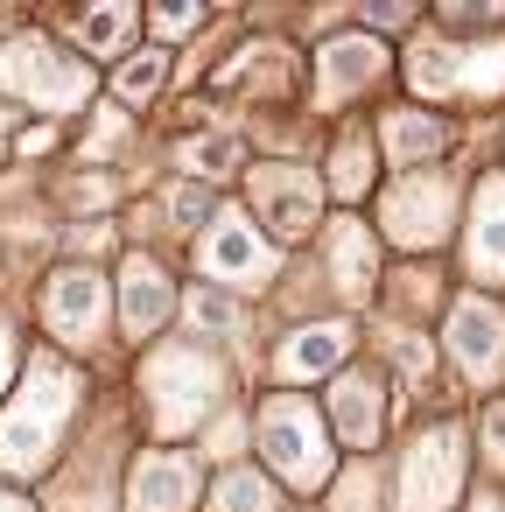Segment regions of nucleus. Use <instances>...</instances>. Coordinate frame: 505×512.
Instances as JSON below:
<instances>
[{
    "label": "nucleus",
    "instance_id": "nucleus-19",
    "mask_svg": "<svg viewBox=\"0 0 505 512\" xmlns=\"http://www.w3.org/2000/svg\"><path fill=\"white\" fill-rule=\"evenodd\" d=\"M470 274L491 281L505 274V176H491L477 190V218H470Z\"/></svg>",
    "mask_w": 505,
    "mask_h": 512
},
{
    "label": "nucleus",
    "instance_id": "nucleus-2",
    "mask_svg": "<svg viewBox=\"0 0 505 512\" xmlns=\"http://www.w3.org/2000/svg\"><path fill=\"white\" fill-rule=\"evenodd\" d=\"M99 92V71L64 50L50 29H22L15 43H0V106H36L50 120L85 113V99Z\"/></svg>",
    "mask_w": 505,
    "mask_h": 512
},
{
    "label": "nucleus",
    "instance_id": "nucleus-1",
    "mask_svg": "<svg viewBox=\"0 0 505 512\" xmlns=\"http://www.w3.org/2000/svg\"><path fill=\"white\" fill-rule=\"evenodd\" d=\"M85 372L64 351H29L15 393L0 400V484H36L64 463V435L78 421Z\"/></svg>",
    "mask_w": 505,
    "mask_h": 512
},
{
    "label": "nucleus",
    "instance_id": "nucleus-31",
    "mask_svg": "<svg viewBox=\"0 0 505 512\" xmlns=\"http://www.w3.org/2000/svg\"><path fill=\"white\" fill-rule=\"evenodd\" d=\"M0 512H43L29 491H15V484H0Z\"/></svg>",
    "mask_w": 505,
    "mask_h": 512
},
{
    "label": "nucleus",
    "instance_id": "nucleus-18",
    "mask_svg": "<svg viewBox=\"0 0 505 512\" xmlns=\"http://www.w3.org/2000/svg\"><path fill=\"white\" fill-rule=\"evenodd\" d=\"M442 141H449V134H442V120H428V113H414V106H393V113L379 120V148L400 162V176H407V169H421L428 155H442Z\"/></svg>",
    "mask_w": 505,
    "mask_h": 512
},
{
    "label": "nucleus",
    "instance_id": "nucleus-16",
    "mask_svg": "<svg viewBox=\"0 0 505 512\" xmlns=\"http://www.w3.org/2000/svg\"><path fill=\"white\" fill-rule=\"evenodd\" d=\"M71 43H78V57H134L127 43H134V29H141V15L134 8H120V0H113V8H85V15H64L57 22Z\"/></svg>",
    "mask_w": 505,
    "mask_h": 512
},
{
    "label": "nucleus",
    "instance_id": "nucleus-14",
    "mask_svg": "<svg viewBox=\"0 0 505 512\" xmlns=\"http://www.w3.org/2000/svg\"><path fill=\"white\" fill-rule=\"evenodd\" d=\"M344 358H351V323H302V330L281 337V351H274V379H281V386H302V379L337 372Z\"/></svg>",
    "mask_w": 505,
    "mask_h": 512
},
{
    "label": "nucleus",
    "instance_id": "nucleus-10",
    "mask_svg": "<svg viewBox=\"0 0 505 512\" xmlns=\"http://www.w3.org/2000/svg\"><path fill=\"white\" fill-rule=\"evenodd\" d=\"M113 288H120V330H127V344L162 337V323L183 309V302H176V281L162 274V260H155V253H127Z\"/></svg>",
    "mask_w": 505,
    "mask_h": 512
},
{
    "label": "nucleus",
    "instance_id": "nucleus-23",
    "mask_svg": "<svg viewBox=\"0 0 505 512\" xmlns=\"http://www.w3.org/2000/svg\"><path fill=\"white\" fill-rule=\"evenodd\" d=\"M176 162H183L197 183H225L246 155H239V141H232V134H197V141H183V148H176Z\"/></svg>",
    "mask_w": 505,
    "mask_h": 512
},
{
    "label": "nucleus",
    "instance_id": "nucleus-7",
    "mask_svg": "<svg viewBox=\"0 0 505 512\" xmlns=\"http://www.w3.org/2000/svg\"><path fill=\"white\" fill-rule=\"evenodd\" d=\"M463 491V435L456 428H428L400 449V477H393V512H449Z\"/></svg>",
    "mask_w": 505,
    "mask_h": 512
},
{
    "label": "nucleus",
    "instance_id": "nucleus-12",
    "mask_svg": "<svg viewBox=\"0 0 505 512\" xmlns=\"http://www.w3.org/2000/svg\"><path fill=\"white\" fill-rule=\"evenodd\" d=\"M379 78H386V50L372 36H337L316 50V106H344Z\"/></svg>",
    "mask_w": 505,
    "mask_h": 512
},
{
    "label": "nucleus",
    "instance_id": "nucleus-4",
    "mask_svg": "<svg viewBox=\"0 0 505 512\" xmlns=\"http://www.w3.org/2000/svg\"><path fill=\"white\" fill-rule=\"evenodd\" d=\"M253 449L267 456V470H274L288 491L330 484V463H337L330 428H323V414H316L302 393H274V400L253 414Z\"/></svg>",
    "mask_w": 505,
    "mask_h": 512
},
{
    "label": "nucleus",
    "instance_id": "nucleus-6",
    "mask_svg": "<svg viewBox=\"0 0 505 512\" xmlns=\"http://www.w3.org/2000/svg\"><path fill=\"white\" fill-rule=\"evenodd\" d=\"M197 267H204V288H239V295H253V288H267L274 281V267H281V253H274V239L246 218V211H211V225H204V239H197Z\"/></svg>",
    "mask_w": 505,
    "mask_h": 512
},
{
    "label": "nucleus",
    "instance_id": "nucleus-3",
    "mask_svg": "<svg viewBox=\"0 0 505 512\" xmlns=\"http://www.w3.org/2000/svg\"><path fill=\"white\" fill-rule=\"evenodd\" d=\"M141 407L155 435H190L225 407V365L204 344H155L141 358Z\"/></svg>",
    "mask_w": 505,
    "mask_h": 512
},
{
    "label": "nucleus",
    "instance_id": "nucleus-22",
    "mask_svg": "<svg viewBox=\"0 0 505 512\" xmlns=\"http://www.w3.org/2000/svg\"><path fill=\"white\" fill-rule=\"evenodd\" d=\"M169 85V50L162 43H148V50H134L120 71H113V99H127V106H141V99H155Z\"/></svg>",
    "mask_w": 505,
    "mask_h": 512
},
{
    "label": "nucleus",
    "instance_id": "nucleus-29",
    "mask_svg": "<svg viewBox=\"0 0 505 512\" xmlns=\"http://www.w3.org/2000/svg\"><path fill=\"white\" fill-rule=\"evenodd\" d=\"M484 456L505 470V407H491V414H484Z\"/></svg>",
    "mask_w": 505,
    "mask_h": 512
},
{
    "label": "nucleus",
    "instance_id": "nucleus-24",
    "mask_svg": "<svg viewBox=\"0 0 505 512\" xmlns=\"http://www.w3.org/2000/svg\"><path fill=\"white\" fill-rule=\"evenodd\" d=\"M330 190H337L344 204L372 190V134H344V141L330 148Z\"/></svg>",
    "mask_w": 505,
    "mask_h": 512
},
{
    "label": "nucleus",
    "instance_id": "nucleus-13",
    "mask_svg": "<svg viewBox=\"0 0 505 512\" xmlns=\"http://www.w3.org/2000/svg\"><path fill=\"white\" fill-rule=\"evenodd\" d=\"M449 351H456V365L470 379H498V365H505V316L484 295H463L449 309Z\"/></svg>",
    "mask_w": 505,
    "mask_h": 512
},
{
    "label": "nucleus",
    "instance_id": "nucleus-5",
    "mask_svg": "<svg viewBox=\"0 0 505 512\" xmlns=\"http://www.w3.org/2000/svg\"><path fill=\"white\" fill-rule=\"evenodd\" d=\"M36 316H43V330H50V351H64V358L99 351V344H106V323H113V281H106L92 260H64V267L43 274Z\"/></svg>",
    "mask_w": 505,
    "mask_h": 512
},
{
    "label": "nucleus",
    "instance_id": "nucleus-9",
    "mask_svg": "<svg viewBox=\"0 0 505 512\" xmlns=\"http://www.w3.org/2000/svg\"><path fill=\"white\" fill-rule=\"evenodd\" d=\"M253 211L267 218L274 239H309L323 225V183L295 162H260L253 169Z\"/></svg>",
    "mask_w": 505,
    "mask_h": 512
},
{
    "label": "nucleus",
    "instance_id": "nucleus-20",
    "mask_svg": "<svg viewBox=\"0 0 505 512\" xmlns=\"http://www.w3.org/2000/svg\"><path fill=\"white\" fill-rule=\"evenodd\" d=\"M204 512H281V498H274V477L232 463V470L211 484V505H204Z\"/></svg>",
    "mask_w": 505,
    "mask_h": 512
},
{
    "label": "nucleus",
    "instance_id": "nucleus-28",
    "mask_svg": "<svg viewBox=\"0 0 505 512\" xmlns=\"http://www.w3.org/2000/svg\"><path fill=\"white\" fill-rule=\"evenodd\" d=\"M239 442H246V421H239V414H218V428L204 435L211 456H239Z\"/></svg>",
    "mask_w": 505,
    "mask_h": 512
},
{
    "label": "nucleus",
    "instance_id": "nucleus-32",
    "mask_svg": "<svg viewBox=\"0 0 505 512\" xmlns=\"http://www.w3.org/2000/svg\"><path fill=\"white\" fill-rule=\"evenodd\" d=\"M15 155V106H0V162Z\"/></svg>",
    "mask_w": 505,
    "mask_h": 512
},
{
    "label": "nucleus",
    "instance_id": "nucleus-11",
    "mask_svg": "<svg viewBox=\"0 0 505 512\" xmlns=\"http://www.w3.org/2000/svg\"><path fill=\"white\" fill-rule=\"evenodd\" d=\"M197 505V456L141 449L127 470V512H190Z\"/></svg>",
    "mask_w": 505,
    "mask_h": 512
},
{
    "label": "nucleus",
    "instance_id": "nucleus-25",
    "mask_svg": "<svg viewBox=\"0 0 505 512\" xmlns=\"http://www.w3.org/2000/svg\"><path fill=\"white\" fill-rule=\"evenodd\" d=\"M183 316H190L197 337H225V330H239V295H225V288H190V295H183Z\"/></svg>",
    "mask_w": 505,
    "mask_h": 512
},
{
    "label": "nucleus",
    "instance_id": "nucleus-21",
    "mask_svg": "<svg viewBox=\"0 0 505 512\" xmlns=\"http://www.w3.org/2000/svg\"><path fill=\"white\" fill-rule=\"evenodd\" d=\"M407 85H414L421 99L463 92V50H449V43H421V50H414V64H407Z\"/></svg>",
    "mask_w": 505,
    "mask_h": 512
},
{
    "label": "nucleus",
    "instance_id": "nucleus-17",
    "mask_svg": "<svg viewBox=\"0 0 505 512\" xmlns=\"http://www.w3.org/2000/svg\"><path fill=\"white\" fill-rule=\"evenodd\" d=\"M330 428L344 435V449H372V442H379V379H365V372L337 379V393H330Z\"/></svg>",
    "mask_w": 505,
    "mask_h": 512
},
{
    "label": "nucleus",
    "instance_id": "nucleus-8",
    "mask_svg": "<svg viewBox=\"0 0 505 512\" xmlns=\"http://www.w3.org/2000/svg\"><path fill=\"white\" fill-rule=\"evenodd\" d=\"M379 218H386V232H393L407 253H421V246H435V239L456 225V183H449L442 169H407V176L379 197Z\"/></svg>",
    "mask_w": 505,
    "mask_h": 512
},
{
    "label": "nucleus",
    "instance_id": "nucleus-15",
    "mask_svg": "<svg viewBox=\"0 0 505 512\" xmlns=\"http://www.w3.org/2000/svg\"><path fill=\"white\" fill-rule=\"evenodd\" d=\"M323 260H330V281H337L344 302H365V295H372V281H379V253H372V232H365L358 218H337V225H330Z\"/></svg>",
    "mask_w": 505,
    "mask_h": 512
},
{
    "label": "nucleus",
    "instance_id": "nucleus-26",
    "mask_svg": "<svg viewBox=\"0 0 505 512\" xmlns=\"http://www.w3.org/2000/svg\"><path fill=\"white\" fill-rule=\"evenodd\" d=\"M22 365H29V351H22V337H15V316L0 309V400L15 393V379H22Z\"/></svg>",
    "mask_w": 505,
    "mask_h": 512
},
{
    "label": "nucleus",
    "instance_id": "nucleus-30",
    "mask_svg": "<svg viewBox=\"0 0 505 512\" xmlns=\"http://www.w3.org/2000/svg\"><path fill=\"white\" fill-rule=\"evenodd\" d=\"M393 365H407V372L421 379V372H428V351H421V337H400V344H393Z\"/></svg>",
    "mask_w": 505,
    "mask_h": 512
},
{
    "label": "nucleus",
    "instance_id": "nucleus-27",
    "mask_svg": "<svg viewBox=\"0 0 505 512\" xmlns=\"http://www.w3.org/2000/svg\"><path fill=\"white\" fill-rule=\"evenodd\" d=\"M190 29H204V8H155L148 15V36H190Z\"/></svg>",
    "mask_w": 505,
    "mask_h": 512
}]
</instances>
